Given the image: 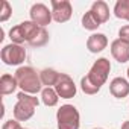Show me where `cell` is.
<instances>
[{"label":"cell","instance_id":"6da1fadb","mask_svg":"<svg viewBox=\"0 0 129 129\" xmlns=\"http://www.w3.org/2000/svg\"><path fill=\"white\" fill-rule=\"evenodd\" d=\"M14 76H15L17 84L21 88V91H24L27 94H34V96H37V93L43 91V84H41V79H40V73H37L30 66L18 67Z\"/></svg>","mask_w":129,"mask_h":129},{"label":"cell","instance_id":"7a4b0ae2","mask_svg":"<svg viewBox=\"0 0 129 129\" xmlns=\"http://www.w3.org/2000/svg\"><path fill=\"white\" fill-rule=\"evenodd\" d=\"M40 105V100L34 94H27L24 91H20L17 94V103L12 109L14 118L18 121H27L29 118L34 117L35 108Z\"/></svg>","mask_w":129,"mask_h":129},{"label":"cell","instance_id":"3957f363","mask_svg":"<svg viewBox=\"0 0 129 129\" xmlns=\"http://www.w3.org/2000/svg\"><path fill=\"white\" fill-rule=\"evenodd\" d=\"M40 30L41 27L38 24H35L32 20H27V21H23L14 26L9 30V38H11V43L21 46V43H30L40 34Z\"/></svg>","mask_w":129,"mask_h":129},{"label":"cell","instance_id":"277c9868","mask_svg":"<svg viewBox=\"0 0 129 129\" xmlns=\"http://www.w3.org/2000/svg\"><path fill=\"white\" fill-rule=\"evenodd\" d=\"M58 129H79L81 127V114L73 105H62L56 111Z\"/></svg>","mask_w":129,"mask_h":129},{"label":"cell","instance_id":"5b68a950","mask_svg":"<svg viewBox=\"0 0 129 129\" xmlns=\"http://www.w3.org/2000/svg\"><path fill=\"white\" fill-rule=\"evenodd\" d=\"M111 72V62L108 61V58H99L97 61H94V64L91 66L87 79L96 87V88H102V85H105V82L108 81Z\"/></svg>","mask_w":129,"mask_h":129},{"label":"cell","instance_id":"8992f818","mask_svg":"<svg viewBox=\"0 0 129 129\" xmlns=\"http://www.w3.org/2000/svg\"><path fill=\"white\" fill-rule=\"evenodd\" d=\"M0 58H2L3 64L6 66H21L26 59V49L20 44H6L2 52H0Z\"/></svg>","mask_w":129,"mask_h":129},{"label":"cell","instance_id":"52a82bcc","mask_svg":"<svg viewBox=\"0 0 129 129\" xmlns=\"http://www.w3.org/2000/svg\"><path fill=\"white\" fill-rule=\"evenodd\" d=\"M52 17L56 23H66L72 18L73 6L69 0H52Z\"/></svg>","mask_w":129,"mask_h":129},{"label":"cell","instance_id":"ba28073f","mask_svg":"<svg viewBox=\"0 0 129 129\" xmlns=\"http://www.w3.org/2000/svg\"><path fill=\"white\" fill-rule=\"evenodd\" d=\"M30 20L38 24L40 27H46L50 24V21L53 20L52 17V9H49V6H46L44 3H35L30 8Z\"/></svg>","mask_w":129,"mask_h":129},{"label":"cell","instance_id":"9c48e42d","mask_svg":"<svg viewBox=\"0 0 129 129\" xmlns=\"http://www.w3.org/2000/svg\"><path fill=\"white\" fill-rule=\"evenodd\" d=\"M55 91L58 93V96L61 99H72L76 96V84L73 82V79L67 75V73H61L59 76V81L56 82V85L53 87Z\"/></svg>","mask_w":129,"mask_h":129},{"label":"cell","instance_id":"30bf717a","mask_svg":"<svg viewBox=\"0 0 129 129\" xmlns=\"http://www.w3.org/2000/svg\"><path fill=\"white\" fill-rule=\"evenodd\" d=\"M111 55L120 64L127 62L129 61V43H124L118 38L114 40L111 43Z\"/></svg>","mask_w":129,"mask_h":129},{"label":"cell","instance_id":"8fae6325","mask_svg":"<svg viewBox=\"0 0 129 129\" xmlns=\"http://www.w3.org/2000/svg\"><path fill=\"white\" fill-rule=\"evenodd\" d=\"M109 93L115 97V99H124L129 96V81L124 78H114L109 82Z\"/></svg>","mask_w":129,"mask_h":129},{"label":"cell","instance_id":"7c38bea8","mask_svg":"<svg viewBox=\"0 0 129 129\" xmlns=\"http://www.w3.org/2000/svg\"><path fill=\"white\" fill-rule=\"evenodd\" d=\"M108 46V38L105 34H91L87 40V49L91 53H100L106 49Z\"/></svg>","mask_w":129,"mask_h":129},{"label":"cell","instance_id":"4fadbf2b","mask_svg":"<svg viewBox=\"0 0 129 129\" xmlns=\"http://www.w3.org/2000/svg\"><path fill=\"white\" fill-rule=\"evenodd\" d=\"M17 88H18V84H17L15 76L5 73L2 78H0V94H2V96L12 94Z\"/></svg>","mask_w":129,"mask_h":129},{"label":"cell","instance_id":"5bb4252c","mask_svg":"<svg viewBox=\"0 0 129 129\" xmlns=\"http://www.w3.org/2000/svg\"><path fill=\"white\" fill-rule=\"evenodd\" d=\"M91 11H93V14L97 17V20H99L102 24L109 20V15H111L109 6H108L106 2H103V0H97V2H94V3L91 5Z\"/></svg>","mask_w":129,"mask_h":129},{"label":"cell","instance_id":"9a60e30c","mask_svg":"<svg viewBox=\"0 0 129 129\" xmlns=\"http://www.w3.org/2000/svg\"><path fill=\"white\" fill-rule=\"evenodd\" d=\"M59 76L61 73H58L56 70L53 69H44L40 72V79H41V84L46 85L47 88H53L56 85V82L59 81Z\"/></svg>","mask_w":129,"mask_h":129},{"label":"cell","instance_id":"2e32d148","mask_svg":"<svg viewBox=\"0 0 129 129\" xmlns=\"http://www.w3.org/2000/svg\"><path fill=\"white\" fill-rule=\"evenodd\" d=\"M114 15L120 20L129 21V0H117L114 5Z\"/></svg>","mask_w":129,"mask_h":129},{"label":"cell","instance_id":"e0dca14e","mask_svg":"<svg viewBox=\"0 0 129 129\" xmlns=\"http://www.w3.org/2000/svg\"><path fill=\"white\" fill-rule=\"evenodd\" d=\"M41 102L46 106H56L58 102H59V96L55 91V88H47V87L43 88V91H41Z\"/></svg>","mask_w":129,"mask_h":129},{"label":"cell","instance_id":"ac0fdd59","mask_svg":"<svg viewBox=\"0 0 129 129\" xmlns=\"http://www.w3.org/2000/svg\"><path fill=\"white\" fill-rule=\"evenodd\" d=\"M100 24H102V23L97 20V17L93 14L91 9L87 11V12L82 15V26H84V29H87V30H97Z\"/></svg>","mask_w":129,"mask_h":129},{"label":"cell","instance_id":"d6986e66","mask_svg":"<svg viewBox=\"0 0 129 129\" xmlns=\"http://www.w3.org/2000/svg\"><path fill=\"white\" fill-rule=\"evenodd\" d=\"M49 41V32L46 30V27H41V30H40V34L29 43L30 46H34V47H41V46H44L46 43Z\"/></svg>","mask_w":129,"mask_h":129},{"label":"cell","instance_id":"ffe728a7","mask_svg":"<svg viewBox=\"0 0 129 129\" xmlns=\"http://www.w3.org/2000/svg\"><path fill=\"white\" fill-rule=\"evenodd\" d=\"M81 90L85 93V94H90V96H93V94H97L100 90L99 88H96L88 79H87V76H84L82 79H81Z\"/></svg>","mask_w":129,"mask_h":129},{"label":"cell","instance_id":"44dd1931","mask_svg":"<svg viewBox=\"0 0 129 129\" xmlns=\"http://www.w3.org/2000/svg\"><path fill=\"white\" fill-rule=\"evenodd\" d=\"M11 15H12V8H11L8 0H3V2H2V11H0V21H2V23L8 21Z\"/></svg>","mask_w":129,"mask_h":129},{"label":"cell","instance_id":"7402d4cb","mask_svg":"<svg viewBox=\"0 0 129 129\" xmlns=\"http://www.w3.org/2000/svg\"><path fill=\"white\" fill-rule=\"evenodd\" d=\"M118 40L124 41V43H129V24H124L120 27L118 30Z\"/></svg>","mask_w":129,"mask_h":129},{"label":"cell","instance_id":"603a6c76","mask_svg":"<svg viewBox=\"0 0 129 129\" xmlns=\"http://www.w3.org/2000/svg\"><path fill=\"white\" fill-rule=\"evenodd\" d=\"M2 129H23L21 127V124H20V121L18 120H6L5 123H3V126H2Z\"/></svg>","mask_w":129,"mask_h":129},{"label":"cell","instance_id":"cb8c5ba5","mask_svg":"<svg viewBox=\"0 0 129 129\" xmlns=\"http://www.w3.org/2000/svg\"><path fill=\"white\" fill-rule=\"evenodd\" d=\"M120 129H129V120L123 121V124H121V127H120Z\"/></svg>","mask_w":129,"mask_h":129},{"label":"cell","instance_id":"d4e9b609","mask_svg":"<svg viewBox=\"0 0 129 129\" xmlns=\"http://www.w3.org/2000/svg\"><path fill=\"white\" fill-rule=\"evenodd\" d=\"M127 79H129V69H127Z\"/></svg>","mask_w":129,"mask_h":129},{"label":"cell","instance_id":"484cf974","mask_svg":"<svg viewBox=\"0 0 129 129\" xmlns=\"http://www.w3.org/2000/svg\"><path fill=\"white\" fill-rule=\"evenodd\" d=\"M96 129H102V127H96Z\"/></svg>","mask_w":129,"mask_h":129}]
</instances>
